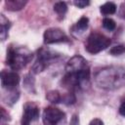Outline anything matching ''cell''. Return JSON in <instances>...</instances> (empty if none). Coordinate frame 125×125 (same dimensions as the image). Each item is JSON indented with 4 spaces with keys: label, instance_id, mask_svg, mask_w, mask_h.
Instances as JSON below:
<instances>
[{
    "label": "cell",
    "instance_id": "6da1fadb",
    "mask_svg": "<svg viewBox=\"0 0 125 125\" xmlns=\"http://www.w3.org/2000/svg\"><path fill=\"white\" fill-rule=\"evenodd\" d=\"M90 83V66L88 62L80 55L72 57L65 65V74L61 80L62 88L75 93L86 89Z\"/></svg>",
    "mask_w": 125,
    "mask_h": 125
},
{
    "label": "cell",
    "instance_id": "7a4b0ae2",
    "mask_svg": "<svg viewBox=\"0 0 125 125\" xmlns=\"http://www.w3.org/2000/svg\"><path fill=\"white\" fill-rule=\"evenodd\" d=\"M96 85L104 90L112 91L125 86V68L122 66H106L95 74Z\"/></svg>",
    "mask_w": 125,
    "mask_h": 125
},
{
    "label": "cell",
    "instance_id": "3957f363",
    "mask_svg": "<svg viewBox=\"0 0 125 125\" xmlns=\"http://www.w3.org/2000/svg\"><path fill=\"white\" fill-rule=\"evenodd\" d=\"M33 59V54L25 47L10 45L7 49L6 63L13 70L24 68Z\"/></svg>",
    "mask_w": 125,
    "mask_h": 125
},
{
    "label": "cell",
    "instance_id": "277c9868",
    "mask_svg": "<svg viewBox=\"0 0 125 125\" xmlns=\"http://www.w3.org/2000/svg\"><path fill=\"white\" fill-rule=\"evenodd\" d=\"M60 57H61L60 54L52 51L49 48H45V47L40 48L37 51V60L31 67V73L37 74L43 71L47 66L53 63V62L58 60Z\"/></svg>",
    "mask_w": 125,
    "mask_h": 125
},
{
    "label": "cell",
    "instance_id": "5b68a950",
    "mask_svg": "<svg viewBox=\"0 0 125 125\" xmlns=\"http://www.w3.org/2000/svg\"><path fill=\"white\" fill-rule=\"evenodd\" d=\"M111 43V40L103 33L94 31L90 33L85 41V50L90 54H98L105 50Z\"/></svg>",
    "mask_w": 125,
    "mask_h": 125
},
{
    "label": "cell",
    "instance_id": "8992f818",
    "mask_svg": "<svg viewBox=\"0 0 125 125\" xmlns=\"http://www.w3.org/2000/svg\"><path fill=\"white\" fill-rule=\"evenodd\" d=\"M65 120V113L55 106H47L42 113L44 125H61Z\"/></svg>",
    "mask_w": 125,
    "mask_h": 125
},
{
    "label": "cell",
    "instance_id": "52a82bcc",
    "mask_svg": "<svg viewBox=\"0 0 125 125\" xmlns=\"http://www.w3.org/2000/svg\"><path fill=\"white\" fill-rule=\"evenodd\" d=\"M19 83H20V76L16 71H8V70L1 71V86L7 92H10V95L19 93V91L16 92Z\"/></svg>",
    "mask_w": 125,
    "mask_h": 125
},
{
    "label": "cell",
    "instance_id": "ba28073f",
    "mask_svg": "<svg viewBox=\"0 0 125 125\" xmlns=\"http://www.w3.org/2000/svg\"><path fill=\"white\" fill-rule=\"evenodd\" d=\"M43 41L45 44H54V43H69L68 36L58 27H50L45 30L43 34Z\"/></svg>",
    "mask_w": 125,
    "mask_h": 125
},
{
    "label": "cell",
    "instance_id": "9c48e42d",
    "mask_svg": "<svg viewBox=\"0 0 125 125\" xmlns=\"http://www.w3.org/2000/svg\"><path fill=\"white\" fill-rule=\"evenodd\" d=\"M39 107L32 102H27L23 105V114L21 123H30L39 118Z\"/></svg>",
    "mask_w": 125,
    "mask_h": 125
},
{
    "label": "cell",
    "instance_id": "30bf717a",
    "mask_svg": "<svg viewBox=\"0 0 125 125\" xmlns=\"http://www.w3.org/2000/svg\"><path fill=\"white\" fill-rule=\"evenodd\" d=\"M88 25H89V19L87 17L83 16L71 26L70 30L74 34H80L88 28Z\"/></svg>",
    "mask_w": 125,
    "mask_h": 125
},
{
    "label": "cell",
    "instance_id": "8fae6325",
    "mask_svg": "<svg viewBox=\"0 0 125 125\" xmlns=\"http://www.w3.org/2000/svg\"><path fill=\"white\" fill-rule=\"evenodd\" d=\"M11 27V21L3 15H0V36H1V40L4 41L6 40L7 36H8V30Z\"/></svg>",
    "mask_w": 125,
    "mask_h": 125
},
{
    "label": "cell",
    "instance_id": "7c38bea8",
    "mask_svg": "<svg viewBox=\"0 0 125 125\" xmlns=\"http://www.w3.org/2000/svg\"><path fill=\"white\" fill-rule=\"evenodd\" d=\"M26 4V1L22 0H7L5 1L6 9L9 11H19L21 10Z\"/></svg>",
    "mask_w": 125,
    "mask_h": 125
},
{
    "label": "cell",
    "instance_id": "4fadbf2b",
    "mask_svg": "<svg viewBox=\"0 0 125 125\" xmlns=\"http://www.w3.org/2000/svg\"><path fill=\"white\" fill-rule=\"evenodd\" d=\"M54 11L57 13L58 17H59V20H62L67 12V6L64 2H57L55 5H54Z\"/></svg>",
    "mask_w": 125,
    "mask_h": 125
},
{
    "label": "cell",
    "instance_id": "5bb4252c",
    "mask_svg": "<svg viewBox=\"0 0 125 125\" xmlns=\"http://www.w3.org/2000/svg\"><path fill=\"white\" fill-rule=\"evenodd\" d=\"M100 11L103 15H112L116 12V5L113 2H106L101 6Z\"/></svg>",
    "mask_w": 125,
    "mask_h": 125
},
{
    "label": "cell",
    "instance_id": "9a60e30c",
    "mask_svg": "<svg viewBox=\"0 0 125 125\" xmlns=\"http://www.w3.org/2000/svg\"><path fill=\"white\" fill-rule=\"evenodd\" d=\"M46 99H47L50 103L59 104V103H62V95L60 94L59 91L53 90V91H49V92L46 94Z\"/></svg>",
    "mask_w": 125,
    "mask_h": 125
},
{
    "label": "cell",
    "instance_id": "2e32d148",
    "mask_svg": "<svg viewBox=\"0 0 125 125\" xmlns=\"http://www.w3.org/2000/svg\"><path fill=\"white\" fill-rule=\"evenodd\" d=\"M103 26H104L106 30L112 31V30L115 29L116 23H115V21H114L112 19H110V18H104V19L103 20Z\"/></svg>",
    "mask_w": 125,
    "mask_h": 125
},
{
    "label": "cell",
    "instance_id": "e0dca14e",
    "mask_svg": "<svg viewBox=\"0 0 125 125\" xmlns=\"http://www.w3.org/2000/svg\"><path fill=\"white\" fill-rule=\"evenodd\" d=\"M31 75L28 74L25 76L24 78V82H23V86L25 87V89H27L29 92H34V80L31 79Z\"/></svg>",
    "mask_w": 125,
    "mask_h": 125
},
{
    "label": "cell",
    "instance_id": "ac0fdd59",
    "mask_svg": "<svg viewBox=\"0 0 125 125\" xmlns=\"http://www.w3.org/2000/svg\"><path fill=\"white\" fill-rule=\"evenodd\" d=\"M125 53V46L124 45H116L109 50V54L112 56H120Z\"/></svg>",
    "mask_w": 125,
    "mask_h": 125
},
{
    "label": "cell",
    "instance_id": "d6986e66",
    "mask_svg": "<svg viewBox=\"0 0 125 125\" xmlns=\"http://www.w3.org/2000/svg\"><path fill=\"white\" fill-rule=\"evenodd\" d=\"M10 121L9 114L6 112L4 107H1V125H7Z\"/></svg>",
    "mask_w": 125,
    "mask_h": 125
},
{
    "label": "cell",
    "instance_id": "ffe728a7",
    "mask_svg": "<svg viewBox=\"0 0 125 125\" xmlns=\"http://www.w3.org/2000/svg\"><path fill=\"white\" fill-rule=\"evenodd\" d=\"M73 4L76 6V7H78V8H85L86 6H88L89 4H90V2L89 1H83V0H79V1H74L73 2Z\"/></svg>",
    "mask_w": 125,
    "mask_h": 125
},
{
    "label": "cell",
    "instance_id": "44dd1931",
    "mask_svg": "<svg viewBox=\"0 0 125 125\" xmlns=\"http://www.w3.org/2000/svg\"><path fill=\"white\" fill-rule=\"evenodd\" d=\"M89 125H104V122L100 118H95V119L91 120V122L89 123Z\"/></svg>",
    "mask_w": 125,
    "mask_h": 125
},
{
    "label": "cell",
    "instance_id": "7402d4cb",
    "mask_svg": "<svg viewBox=\"0 0 125 125\" xmlns=\"http://www.w3.org/2000/svg\"><path fill=\"white\" fill-rule=\"evenodd\" d=\"M119 113H120L122 116L125 117V100L121 103V104H120V106H119Z\"/></svg>",
    "mask_w": 125,
    "mask_h": 125
},
{
    "label": "cell",
    "instance_id": "603a6c76",
    "mask_svg": "<svg viewBox=\"0 0 125 125\" xmlns=\"http://www.w3.org/2000/svg\"><path fill=\"white\" fill-rule=\"evenodd\" d=\"M70 125H79V119H78L77 115H73L71 122H70Z\"/></svg>",
    "mask_w": 125,
    "mask_h": 125
},
{
    "label": "cell",
    "instance_id": "cb8c5ba5",
    "mask_svg": "<svg viewBox=\"0 0 125 125\" xmlns=\"http://www.w3.org/2000/svg\"><path fill=\"white\" fill-rule=\"evenodd\" d=\"M119 15H120V17L121 18H123V19H125V9L122 7L121 8V11H120V13H119Z\"/></svg>",
    "mask_w": 125,
    "mask_h": 125
},
{
    "label": "cell",
    "instance_id": "d4e9b609",
    "mask_svg": "<svg viewBox=\"0 0 125 125\" xmlns=\"http://www.w3.org/2000/svg\"><path fill=\"white\" fill-rule=\"evenodd\" d=\"M30 123H21V125H29Z\"/></svg>",
    "mask_w": 125,
    "mask_h": 125
}]
</instances>
